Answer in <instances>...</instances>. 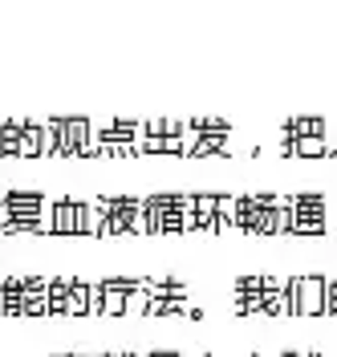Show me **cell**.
<instances>
[{
	"instance_id": "obj_24",
	"label": "cell",
	"mask_w": 337,
	"mask_h": 357,
	"mask_svg": "<svg viewBox=\"0 0 337 357\" xmlns=\"http://www.w3.org/2000/svg\"><path fill=\"white\" fill-rule=\"evenodd\" d=\"M98 357H122V354H98Z\"/></svg>"
},
{
	"instance_id": "obj_22",
	"label": "cell",
	"mask_w": 337,
	"mask_h": 357,
	"mask_svg": "<svg viewBox=\"0 0 337 357\" xmlns=\"http://www.w3.org/2000/svg\"><path fill=\"white\" fill-rule=\"evenodd\" d=\"M142 357H183V354H175V349H155V354H142Z\"/></svg>"
},
{
	"instance_id": "obj_23",
	"label": "cell",
	"mask_w": 337,
	"mask_h": 357,
	"mask_svg": "<svg viewBox=\"0 0 337 357\" xmlns=\"http://www.w3.org/2000/svg\"><path fill=\"white\" fill-rule=\"evenodd\" d=\"M57 357H86V354H57Z\"/></svg>"
},
{
	"instance_id": "obj_14",
	"label": "cell",
	"mask_w": 337,
	"mask_h": 357,
	"mask_svg": "<svg viewBox=\"0 0 337 357\" xmlns=\"http://www.w3.org/2000/svg\"><path fill=\"white\" fill-rule=\"evenodd\" d=\"M142 155H187V134L183 138H138Z\"/></svg>"
},
{
	"instance_id": "obj_2",
	"label": "cell",
	"mask_w": 337,
	"mask_h": 357,
	"mask_svg": "<svg viewBox=\"0 0 337 357\" xmlns=\"http://www.w3.org/2000/svg\"><path fill=\"white\" fill-rule=\"evenodd\" d=\"M49 195L45 191H4L0 207L8 215V236L13 231H49Z\"/></svg>"
},
{
	"instance_id": "obj_4",
	"label": "cell",
	"mask_w": 337,
	"mask_h": 357,
	"mask_svg": "<svg viewBox=\"0 0 337 357\" xmlns=\"http://www.w3.org/2000/svg\"><path fill=\"white\" fill-rule=\"evenodd\" d=\"M45 130L53 138V158L93 155V122L90 118H49Z\"/></svg>"
},
{
	"instance_id": "obj_11",
	"label": "cell",
	"mask_w": 337,
	"mask_h": 357,
	"mask_svg": "<svg viewBox=\"0 0 337 357\" xmlns=\"http://www.w3.org/2000/svg\"><path fill=\"white\" fill-rule=\"evenodd\" d=\"M183 134H191V138H227L232 122H224V118H191V122H183Z\"/></svg>"
},
{
	"instance_id": "obj_13",
	"label": "cell",
	"mask_w": 337,
	"mask_h": 357,
	"mask_svg": "<svg viewBox=\"0 0 337 357\" xmlns=\"http://www.w3.org/2000/svg\"><path fill=\"white\" fill-rule=\"evenodd\" d=\"M0 317H21V276H0Z\"/></svg>"
},
{
	"instance_id": "obj_17",
	"label": "cell",
	"mask_w": 337,
	"mask_h": 357,
	"mask_svg": "<svg viewBox=\"0 0 337 357\" xmlns=\"http://www.w3.org/2000/svg\"><path fill=\"white\" fill-rule=\"evenodd\" d=\"M21 155V122H0V158Z\"/></svg>"
},
{
	"instance_id": "obj_1",
	"label": "cell",
	"mask_w": 337,
	"mask_h": 357,
	"mask_svg": "<svg viewBox=\"0 0 337 357\" xmlns=\"http://www.w3.org/2000/svg\"><path fill=\"white\" fill-rule=\"evenodd\" d=\"M187 211H191V191H151L142 199V231L151 236L187 231Z\"/></svg>"
},
{
	"instance_id": "obj_7",
	"label": "cell",
	"mask_w": 337,
	"mask_h": 357,
	"mask_svg": "<svg viewBox=\"0 0 337 357\" xmlns=\"http://www.w3.org/2000/svg\"><path fill=\"white\" fill-rule=\"evenodd\" d=\"M21 317H49V276H21Z\"/></svg>"
},
{
	"instance_id": "obj_18",
	"label": "cell",
	"mask_w": 337,
	"mask_h": 357,
	"mask_svg": "<svg viewBox=\"0 0 337 357\" xmlns=\"http://www.w3.org/2000/svg\"><path fill=\"white\" fill-rule=\"evenodd\" d=\"M142 138H183V122H171V118L142 122Z\"/></svg>"
},
{
	"instance_id": "obj_12",
	"label": "cell",
	"mask_w": 337,
	"mask_h": 357,
	"mask_svg": "<svg viewBox=\"0 0 337 357\" xmlns=\"http://www.w3.org/2000/svg\"><path fill=\"white\" fill-rule=\"evenodd\" d=\"M69 284L73 276H49V317H69Z\"/></svg>"
},
{
	"instance_id": "obj_19",
	"label": "cell",
	"mask_w": 337,
	"mask_h": 357,
	"mask_svg": "<svg viewBox=\"0 0 337 357\" xmlns=\"http://www.w3.org/2000/svg\"><path fill=\"white\" fill-rule=\"evenodd\" d=\"M227 138H191L187 142V158H203V155H224Z\"/></svg>"
},
{
	"instance_id": "obj_20",
	"label": "cell",
	"mask_w": 337,
	"mask_h": 357,
	"mask_svg": "<svg viewBox=\"0 0 337 357\" xmlns=\"http://www.w3.org/2000/svg\"><path fill=\"white\" fill-rule=\"evenodd\" d=\"M147 305H151V296H147V289L135 280V289L126 296V317H147Z\"/></svg>"
},
{
	"instance_id": "obj_8",
	"label": "cell",
	"mask_w": 337,
	"mask_h": 357,
	"mask_svg": "<svg viewBox=\"0 0 337 357\" xmlns=\"http://www.w3.org/2000/svg\"><path fill=\"white\" fill-rule=\"evenodd\" d=\"M98 289H102V317H126V296L135 289L130 276H106L98 280Z\"/></svg>"
},
{
	"instance_id": "obj_16",
	"label": "cell",
	"mask_w": 337,
	"mask_h": 357,
	"mask_svg": "<svg viewBox=\"0 0 337 357\" xmlns=\"http://www.w3.org/2000/svg\"><path fill=\"white\" fill-rule=\"evenodd\" d=\"M69 317H90V280L73 276L69 284Z\"/></svg>"
},
{
	"instance_id": "obj_5",
	"label": "cell",
	"mask_w": 337,
	"mask_h": 357,
	"mask_svg": "<svg viewBox=\"0 0 337 357\" xmlns=\"http://www.w3.org/2000/svg\"><path fill=\"white\" fill-rule=\"evenodd\" d=\"M289 207H292V227L289 236H325L329 231V203L321 191H289Z\"/></svg>"
},
{
	"instance_id": "obj_6",
	"label": "cell",
	"mask_w": 337,
	"mask_h": 357,
	"mask_svg": "<svg viewBox=\"0 0 337 357\" xmlns=\"http://www.w3.org/2000/svg\"><path fill=\"white\" fill-rule=\"evenodd\" d=\"M325 280L329 276H297V317H325Z\"/></svg>"
},
{
	"instance_id": "obj_21",
	"label": "cell",
	"mask_w": 337,
	"mask_h": 357,
	"mask_svg": "<svg viewBox=\"0 0 337 357\" xmlns=\"http://www.w3.org/2000/svg\"><path fill=\"white\" fill-rule=\"evenodd\" d=\"M325 312H334L337 317V276L325 280Z\"/></svg>"
},
{
	"instance_id": "obj_15",
	"label": "cell",
	"mask_w": 337,
	"mask_h": 357,
	"mask_svg": "<svg viewBox=\"0 0 337 357\" xmlns=\"http://www.w3.org/2000/svg\"><path fill=\"white\" fill-rule=\"evenodd\" d=\"M147 317H191V305L187 296H158L147 305Z\"/></svg>"
},
{
	"instance_id": "obj_9",
	"label": "cell",
	"mask_w": 337,
	"mask_h": 357,
	"mask_svg": "<svg viewBox=\"0 0 337 357\" xmlns=\"http://www.w3.org/2000/svg\"><path fill=\"white\" fill-rule=\"evenodd\" d=\"M49 236H77V199L49 203Z\"/></svg>"
},
{
	"instance_id": "obj_10",
	"label": "cell",
	"mask_w": 337,
	"mask_h": 357,
	"mask_svg": "<svg viewBox=\"0 0 337 357\" xmlns=\"http://www.w3.org/2000/svg\"><path fill=\"white\" fill-rule=\"evenodd\" d=\"M325 130H329V122L325 118H313V114H301V118H289L285 126H280V134L285 138H325Z\"/></svg>"
},
{
	"instance_id": "obj_3",
	"label": "cell",
	"mask_w": 337,
	"mask_h": 357,
	"mask_svg": "<svg viewBox=\"0 0 337 357\" xmlns=\"http://www.w3.org/2000/svg\"><path fill=\"white\" fill-rule=\"evenodd\" d=\"M93 223H98V236H130V231H142V199L138 195H98Z\"/></svg>"
},
{
	"instance_id": "obj_25",
	"label": "cell",
	"mask_w": 337,
	"mask_h": 357,
	"mask_svg": "<svg viewBox=\"0 0 337 357\" xmlns=\"http://www.w3.org/2000/svg\"><path fill=\"white\" fill-rule=\"evenodd\" d=\"M252 357H260V354H252Z\"/></svg>"
}]
</instances>
